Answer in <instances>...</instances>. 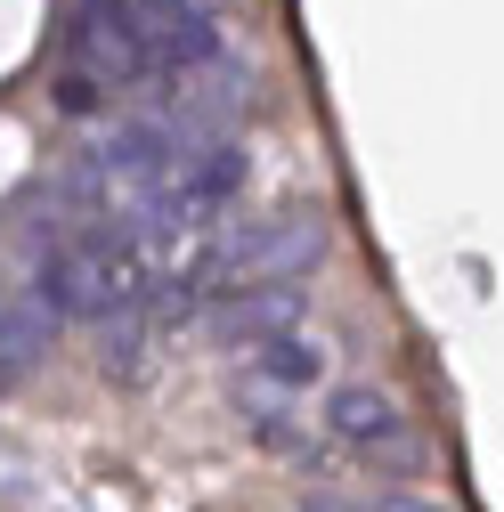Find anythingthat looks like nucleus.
I'll list each match as a JSON object with an SVG mask.
<instances>
[{
  "label": "nucleus",
  "mask_w": 504,
  "mask_h": 512,
  "mask_svg": "<svg viewBox=\"0 0 504 512\" xmlns=\"http://www.w3.org/2000/svg\"><path fill=\"white\" fill-rule=\"evenodd\" d=\"M66 49H74V66L98 74L106 90H131L155 74V49L131 17V0H74V25H66Z\"/></svg>",
  "instance_id": "3"
},
{
  "label": "nucleus",
  "mask_w": 504,
  "mask_h": 512,
  "mask_svg": "<svg viewBox=\"0 0 504 512\" xmlns=\"http://www.w3.org/2000/svg\"><path fill=\"white\" fill-rule=\"evenodd\" d=\"M326 212H277V220H236L220 228L204 252H196V277L212 293H236V285H269V277H301L326 261Z\"/></svg>",
  "instance_id": "1"
},
{
  "label": "nucleus",
  "mask_w": 504,
  "mask_h": 512,
  "mask_svg": "<svg viewBox=\"0 0 504 512\" xmlns=\"http://www.w3.org/2000/svg\"><path fill=\"white\" fill-rule=\"evenodd\" d=\"M98 90H106V82H98V74H82V66H74V74H66V82H57V106H66V114H98Z\"/></svg>",
  "instance_id": "11"
},
{
  "label": "nucleus",
  "mask_w": 504,
  "mask_h": 512,
  "mask_svg": "<svg viewBox=\"0 0 504 512\" xmlns=\"http://www.w3.org/2000/svg\"><path fill=\"white\" fill-rule=\"evenodd\" d=\"M187 155V139L171 131L163 114H139V122H114V139L98 147V163H106V179L114 187H131V196H147L155 179H171V163Z\"/></svg>",
  "instance_id": "6"
},
{
  "label": "nucleus",
  "mask_w": 504,
  "mask_h": 512,
  "mask_svg": "<svg viewBox=\"0 0 504 512\" xmlns=\"http://www.w3.org/2000/svg\"><path fill=\"white\" fill-rule=\"evenodd\" d=\"M326 431H334L342 447H383L391 464H407V423H399V407H391L383 391H366V382L334 391V407H326Z\"/></svg>",
  "instance_id": "7"
},
{
  "label": "nucleus",
  "mask_w": 504,
  "mask_h": 512,
  "mask_svg": "<svg viewBox=\"0 0 504 512\" xmlns=\"http://www.w3.org/2000/svg\"><path fill=\"white\" fill-rule=\"evenodd\" d=\"M98 366H106L114 382H131V374L147 366V301L106 309V317H98Z\"/></svg>",
  "instance_id": "9"
},
{
  "label": "nucleus",
  "mask_w": 504,
  "mask_h": 512,
  "mask_svg": "<svg viewBox=\"0 0 504 512\" xmlns=\"http://www.w3.org/2000/svg\"><path fill=\"white\" fill-rule=\"evenodd\" d=\"M41 301L57 317H106V309H131L147 301V261L131 252L122 228H90L41 252Z\"/></svg>",
  "instance_id": "2"
},
{
  "label": "nucleus",
  "mask_w": 504,
  "mask_h": 512,
  "mask_svg": "<svg viewBox=\"0 0 504 512\" xmlns=\"http://www.w3.org/2000/svg\"><path fill=\"white\" fill-rule=\"evenodd\" d=\"M301 317H309V293H301L293 277H269V285H236V293H220L212 334H220L228 350H261L269 334L301 326Z\"/></svg>",
  "instance_id": "4"
},
{
  "label": "nucleus",
  "mask_w": 504,
  "mask_h": 512,
  "mask_svg": "<svg viewBox=\"0 0 504 512\" xmlns=\"http://www.w3.org/2000/svg\"><path fill=\"white\" fill-rule=\"evenodd\" d=\"M49 342H57V309L33 293V301H0V366H33V358H49Z\"/></svg>",
  "instance_id": "8"
},
{
  "label": "nucleus",
  "mask_w": 504,
  "mask_h": 512,
  "mask_svg": "<svg viewBox=\"0 0 504 512\" xmlns=\"http://www.w3.org/2000/svg\"><path fill=\"white\" fill-rule=\"evenodd\" d=\"M358 512H439V504H423L407 488H383V496H358Z\"/></svg>",
  "instance_id": "12"
},
{
  "label": "nucleus",
  "mask_w": 504,
  "mask_h": 512,
  "mask_svg": "<svg viewBox=\"0 0 504 512\" xmlns=\"http://www.w3.org/2000/svg\"><path fill=\"white\" fill-rule=\"evenodd\" d=\"M131 17L155 49V66L179 74V66H204V57H220V25L204 0H131Z\"/></svg>",
  "instance_id": "5"
},
{
  "label": "nucleus",
  "mask_w": 504,
  "mask_h": 512,
  "mask_svg": "<svg viewBox=\"0 0 504 512\" xmlns=\"http://www.w3.org/2000/svg\"><path fill=\"white\" fill-rule=\"evenodd\" d=\"M301 512H358V496H350V488H309Z\"/></svg>",
  "instance_id": "13"
},
{
  "label": "nucleus",
  "mask_w": 504,
  "mask_h": 512,
  "mask_svg": "<svg viewBox=\"0 0 504 512\" xmlns=\"http://www.w3.org/2000/svg\"><path fill=\"white\" fill-rule=\"evenodd\" d=\"M261 374L277 382V391H309V382L326 374V350L309 342L301 326H285V334H269V342H261Z\"/></svg>",
  "instance_id": "10"
}]
</instances>
